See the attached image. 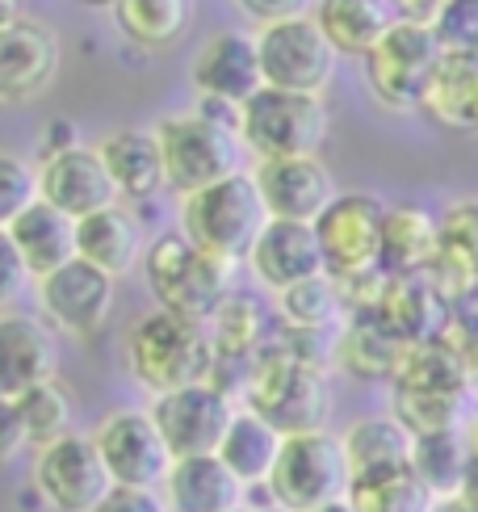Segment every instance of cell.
Returning a JSON list of instances; mask_svg holds the SVG:
<instances>
[{
	"mask_svg": "<svg viewBox=\"0 0 478 512\" xmlns=\"http://www.w3.org/2000/svg\"><path fill=\"white\" fill-rule=\"evenodd\" d=\"M441 252V215L416 206L395 202L386 206L382 223V273L386 277H424Z\"/></svg>",
	"mask_w": 478,
	"mask_h": 512,
	"instance_id": "d4e9b609",
	"label": "cell"
},
{
	"mask_svg": "<svg viewBox=\"0 0 478 512\" xmlns=\"http://www.w3.org/2000/svg\"><path fill=\"white\" fill-rule=\"evenodd\" d=\"M160 500L164 512H235L248 504V487L227 471L219 454H193L172 462Z\"/></svg>",
	"mask_w": 478,
	"mask_h": 512,
	"instance_id": "603a6c76",
	"label": "cell"
},
{
	"mask_svg": "<svg viewBox=\"0 0 478 512\" xmlns=\"http://www.w3.org/2000/svg\"><path fill=\"white\" fill-rule=\"evenodd\" d=\"M441 59H445V47H441L437 30L424 26V21L399 17L361 59L365 89L374 93L382 110L411 114V110H420V93Z\"/></svg>",
	"mask_w": 478,
	"mask_h": 512,
	"instance_id": "8992f818",
	"label": "cell"
},
{
	"mask_svg": "<svg viewBox=\"0 0 478 512\" xmlns=\"http://www.w3.org/2000/svg\"><path fill=\"white\" fill-rule=\"evenodd\" d=\"M235 512H248V504H244V508H235Z\"/></svg>",
	"mask_w": 478,
	"mask_h": 512,
	"instance_id": "f5cc1de1",
	"label": "cell"
},
{
	"mask_svg": "<svg viewBox=\"0 0 478 512\" xmlns=\"http://www.w3.org/2000/svg\"><path fill=\"white\" fill-rule=\"evenodd\" d=\"M17 412H21V429H26V445L38 454V450H47V445L63 441L72 429V420H76V403H72V391L63 387L59 378H47V382H38L34 391H26L17 399Z\"/></svg>",
	"mask_w": 478,
	"mask_h": 512,
	"instance_id": "8d00e7d4",
	"label": "cell"
},
{
	"mask_svg": "<svg viewBox=\"0 0 478 512\" xmlns=\"http://www.w3.org/2000/svg\"><path fill=\"white\" fill-rule=\"evenodd\" d=\"M349 504L357 512H428L432 492L407 466V471H395V475L349 483Z\"/></svg>",
	"mask_w": 478,
	"mask_h": 512,
	"instance_id": "74e56055",
	"label": "cell"
},
{
	"mask_svg": "<svg viewBox=\"0 0 478 512\" xmlns=\"http://www.w3.org/2000/svg\"><path fill=\"white\" fill-rule=\"evenodd\" d=\"M76 5H89V9H114L118 0H76Z\"/></svg>",
	"mask_w": 478,
	"mask_h": 512,
	"instance_id": "f907efd6",
	"label": "cell"
},
{
	"mask_svg": "<svg viewBox=\"0 0 478 512\" xmlns=\"http://www.w3.org/2000/svg\"><path fill=\"white\" fill-rule=\"evenodd\" d=\"M21 450H26V429H21L17 399H5V395H0V466L13 462Z\"/></svg>",
	"mask_w": 478,
	"mask_h": 512,
	"instance_id": "ee69618b",
	"label": "cell"
},
{
	"mask_svg": "<svg viewBox=\"0 0 478 512\" xmlns=\"http://www.w3.org/2000/svg\"><path fill=\"white\" fill-rule=\"evenodd\" d=\"M93 441H97L101 462H105V471H110L114 487L160 492V483L168 479L172 462H177L147 408H118V412H110L93 429Z\"/></svg>",
	"mask_w": 478,
	"mask_h": 512,
	"instance_id": "5bb4252c",
	"label": "cell"
},
{
	"mask_svg": "<svg viewBox=\"0 0 478 512\" xmlns=\"http://www.w3.org/2000/svg\"><path fill=\"white\" fill-rule=\"evenodd\" d=\"M248 512H286V508H277V504L265 496V504H248Z\"/></svg>",
	"mask_w": 478,
	"mask_h": 512,
	"instance_id": "681fc988",
	"label": "cell"
},
{
	"mask_svg": "<svg viewBox=\"0 0 478 512\" xmlns=\"http://www.w3.org/2000/svg\"><path fill=\"white\" fill-rule=\"evenodd\" d=\"M277 298V328L281 332H302V336H336L340 324L349 319L344 311V298L340 286L332 282L328 273L311 277L302 286H290L286 294H273Z\"/></svg>",
	"mask_w": 478,
	"mask_h": 512,
	"instance_id": "836d02e7",
	"label": "cell"
},
{
	"mask_svg": "<svg viewBox=\"0 0 478 512\" xmlns=\"http://www.w3.org/2000/svg\"><path fill=\"white\" fill-rule=\"evenodd\" d=\"M281 437L269 420H260L256 412L239 408L231 429L219 445V458L227 462V471L244 483V487H265L273 466H277V454H281Z\"/></svg>",
	"mask_w": 478,
	"mask_h": 512,
	"instance_id": "d6a6232c",
	"label": "cell"
},
{
	"mask_svg": "<svg viewBox=\"0 0 478 512\" xmlns=\"http://www.w3.org/2000/svg\"><path fill=\"white\" fill-rule=\"evenodd\" d=\"M151 131H156L160 156H164L168 189L177 198H189L198 189H210L235 173H244L239 168V152H244L239 131L231 122L206 114L202 105L189 114H168Z\"/></svg>",
	"mask_w": 478,
	"mask_h": 512,
	"instance_id": "277c9868",
	"label": "cell"
},
{
	"mask_svg": "<svg viewBox=\"0 0 478 512\" xmlns=\"http://www.w3.org/2000/svg\"><path fill=\"white\" fill-rule=\"evenodd\" d=\"M47 378H55V340L47 319L0 311V395L21 399Z\"/></svg>",
	"mask_w": 478,
	"mask_h": 512,
	"instance_id": "44dd1931",
	"label": "cell"
},
{
	"mask_svg": "<svg viewBox=\"0 0 478 512\" xmlns=\"http://www.w3.org/2000/svg\"><path fill=\"white\" fill-rule=\"evenodd\" d=\"M256 55H260V76H265L269 89L302 93V97L328 93V84L336 76V59H340L311 13L256 30Z\"/></svg>",
	"mask_w": 478,
	"mask_h": 512,
	"instance_id": "9c48e42d",
	"label": "cell"
},
{
	"mask_svg": "<svg viewBox=\"0 0 478 512\" xmlns=\"http://www.w3.org/2000/svg\"><path fill=\"white\" fill-rule=\"evenodd\" d=\"M59 34L34 17H13L0 26V101L17 105L38 97L59 72Z\"/></svg>",
	"mask_w": 478,
	"mask_h": 512,
	"instance_id": "ac0fdd59",
	"label": "cell"
},
{
	"mask_svg": "<svg viewBox=\"0 0 478 512\" xmlns=\"http://www.w3.org/2000/svg\"><path fill=\"white\" fill-rule=\"evenodd\" d=\"M34 492L51 512H93L114 492L93 433H68L34 454Z\"/></svg>",
	"mask_w": 478,
	"mask_h": 512,
	"instance_id": "4fadbf2b",
	"label": "cell"
},
{
	"mask_svg": "<svg viewBox=\"0 0 478 512\" xmlns=\"http://www.w3.org/2000/svg\"><path fill=\"white\" fill-rule=\"evenodd\" d=\"M244 408L269 420L281 437L328 429L332 391L319 361L294 353L273 336V345L252 361L244 382Z\"/></svg>",
	"mask_w": 478,
	"mask_h": 512,
	"instance_id": "6da1fadb",
	"label": "cell"
},
{
	"mask_svg": "<svg viewBox=\"0 0 478 512\" xmlns=\"http://www.w3.org/2000/svg\"><path fill=\"white\" fill-rule=\"evenodd\" d=\"M428 512H478V496H470L466 487L462 492H449V496H432Z\"/></svg>",
	"mask_w": 478,
	"mask_h": 512,
	"instance_id": "7dc6e473",
	"label": "cell"
},
{
	"mask_svg": "<svg viewBox=\"0 0 478 512\" xmlns=\"http://www.w3.org/2000/svg\"><path fill=\"white\" fill-rule=\"evenodd\" d=\"M311 512H357V508L349 504V496H344V500H332V504H323V508H311Z\"/></svg>",
	"mask_w": 478,
	"mask_h": 512,
	"instance_id": "c3c4849f",
	"label": "cell"
},
{
	"mask_svg": "<svg viewBox=\"0 0 478 512\" xmlns=\"http://www.w3.org/2000/svg\"><path fill=\"white\" fill-rule=\"evenodd\" d=\"M26 286H34L26 256L17 252L9 231H0V311H13V303L26 294Z\"/></svg>",
	"mask_w": 478,
	"mask_h": 512,
	"instance_id": "b9f144b4",
	"label": "cell"
},
{
	"mask_svg": "<svg viewBox=\"0 0 478 512\" xmlns=\"http://www.w3.org/2000/svg\"><path fill=\"white\" fill-rule=\"evenodd\" d=\"M445 55H478V0H449L432 21Z\"/></svg>",
	"mask_w": 478,
	"mask_h": 512,
	"instance_id": "60d3db41",
	"label": "cell"
},
{
	"mask_svg": "<svg viewBox=\"0 0 478 512\" xmlns=\"http://www.w3.org/2000/svg\"><path fill=\"white\" fill-rule=\"evenodd\" d=\"M143 252H147L143 231L122 202L76 223V256L105 269L110 277H122L135 265H143Z\"/></svg>",
	"mask_w": 478,
	"mask_h": 512,
	"instance_id": "f546056e",
	"label": "cell"
},
{
	"mask_svg": "<svg viewBox=\"0 0 478 512\" xmlns=\"http://www.w3.org/2000/svg\"><path fill=\"white\" fill-rule=\"evenodd\" d=\"M407 345L378 315H349L332 340V361L361 382H395Z\"/></svg>",
	"mask_w": 478,
	"mask_h": 512,
	"instance_id": "4316f807",
	"label": "cell"
},
{
	"mask_svg": "<svg viewBox=\"0 0 478 512\" xmlns=\"http://www.w3.org/2000/svg\"><path fill=\"white\" fill-rule=\"evenodd\" d=\"M93 512H164L160 492H139V487H114Z\"/></svg>",
	"mask_w": 478,
	"mask_h": 512,
	"instance_id": "f6af8a7d",
	"label": "cell"
},
{
	"mask_svg": "<svg viewBox=\"0 0 478 512\" xmlns=\"http://www.w3.org/2000/svg\"><path fill=\"white\" fill-rule=\"evenodd\" d=\"M110 17L126 42L143 51H164L189 26V0H118Z\"/></svg>",
	"mask_w": 478,
	"mask_h": 512,
	"instance_id": "e575fe53",
	"label": "cell"
},
{
	"mask_svg": "<svg viewBox=\"0 0 478 512\" xmlns=\"http://www.w3.org/2000/svg\"><path fill=\"white\" fill-rule=\"evenodd\" d=\"M93 147H97V156H101L105 173H110L122 202H147V198H156L160 189H168L156 131L126 126V131H110Z\"/></svg>",
	"mask_w": 478,
	"mask_h": 512,
	"instance_id": "cb8c5ba5",
	"label": "cell"
},
{
	"mask_svg": "<svg viewBox=\"0 0 478 512\" xmlns=\"http://www.w3.org/2000/svg\"><path fill=\"white\" fill-rule=\"evenodd\" d=\"M445 5H449V0H395V13L403 21H424V26H432Z\"/></svg>",
	"mask_w": 478,
	"mask_h": 512,
	"instance_id": "bcb514c9",
	"label": "cell"
},
{
	"mask_svg": "<svg viewBox=\"0 0 478 512\" xmlns=\"http://www.w3.org/2000/svg\"><path fill=\"white\" fill-rule=\"evenodd\" d=\"M114 290H118V277L80 261V256L34 282L38 315L47 319V328L76 336V340L105 332V324L114 315Z\"/></svg>",
	"mask_w": 478,
	"mask_h": 512,
	"instance_id": "8fae6325",
	"label": "cell"
},
{
	"mask_svg": "<svg viewBox=\"0 0 478 512\" xmlns=\"http://www.w3.org/2000/svg\"><path fill=\"white\" fill-rule=\"evenodd\" d=\"M462 412L466 395L453 391H395V408H390V416H399L411 437L462 429Z\"/></svg>",
	"mask_w": 478,
	"mask_h": 512,
	"instance_id": "f35d334b",
	"label": "cell"
},
{
	"mask_svg": "<svg viewBox=\"0 0 478 512\" xmlns=\"http://www.w3.org/2000/svg\"><path fill=\"white\" fill-rule=\"evenodd\" d=\"M235 9L244 13L256 30H265V26H277V21L307 17L315 9V0H235Z\"/></svg>",
	"mask_w": 478,
	"mask_h": 512,
	"instance_id": "7bdbcfd3",
	"label": "cell"
},
{
	"mask_svg": "<svg viewBox=\"0 0 478 512\" xmlns=\"http://www.w3.org/2000/svg\"><path fill=\"white\" fill-rule=\"evenodd\" d=\"M311 17L328 34L336 55H353V59H365L369 47L399 21L395 0H315Z\"/></svg>",
	"mask_w": 478,
	"mask_h": 512,
	"instance_id": "4dcf8cb0",
	"label": "cell"
},
{
	"mask_svg": "<svg viewBox=\"0 0 478 512\" xmlns=\"http://www.w3.org/2000/svg\"><path fill=\"white\" fill-rule=\"evenodd\" d=\"M349 462L336 433H294L281 441L277 466L265 483V496L286 512H311L349 496Z\"/></svg>",
	"mask_w": 478,
	"mask_h": 512,
	"instance_id": "52a82bcc",
	"label": "cell"
},
{
	"mask_svg": "<svg viewBox=\"0 0 478 512\" xmlns=\"http://www.w3.org/2000/svg\"><path fill=\"white\" fill-rule=\"evenodd\" d=\"M340 445H344V462H349V479L361 483V479L407 471L416 437L407 433V424L399 416H365L340 433Z\"/></svg>",
	"mask_w": 478,
	"mask_h": 512,
	"instance_id": "83f0119b",
	"label": "cell"
},
{
	"mask_svg": "<svg viewBox=\"0 0 478 512\" xmlns=\"http://www.w3.org/2000/svg\"><path fill=\"white\" fill-rule=\"evenodd\" d=\"M382 223L386 202L374 194H336L332 206L315 219L323 269L336 282H353L365 273H382Z\"/></svg>",
	"mask_w": 478,
	"mask_h": 512,
	"instance_id": "30bf717a",
	"label": "cell"
},
{
	"mask_svg": "<svg viewBox=\"0 0 478 512\" xmlns=\"http://www.w3.org/2000/svg\"><path fill=\"white\" fill-rule=\"evenodd\" d=\"M122 361L130 378L156 399L168 391L193 387V382H206L214 370V345L206 324H193L185 315L156 307L130 324L122 340Z\"/></svg>",
	"mask_w": 478,
	"mask_h": 512,
	"instance_id": "7a4b0ae2",
	"label": "cell"
},
{
	"mask_svg": "<svg viewBox=\"0 0 478 512\" xmlns=\"http://www.w3.org/2000/svg\"><path fill=\"white\" fill-rule=\"evenodd\" d=\"M428 122L453 135L478 131V55H445L420 93V110Z\"/></svg>",
	"mask_w": 478,
	"mask_h": 512,
	"instance_id": "f1b7e54d",
	"label": "cell"
},
{
	"mask_svg": "<svg viewBox=\"0 0 478 512\" xmlns=\"http://www.w3.org/2000/svg\"><path fill=\"white\" fill-rule=\"evenodd\" d=\"M38 202V164L0 147V231H9Z\"/></svg>",
	"mask_w": 478,
	"mask_h": 512,
	"instance_id": "ab89813d",
	"label": "cell"
},
{
	"mask_svg": "<svg viewBox=\"0 0 478 512\" xmlns=\"http://www.w3.org/2000/svg\"><path fill=\"white\" fill-rule=\"evenodd\" d=\"M328 135V105L323 97L260 89L239 105V143L256 160L281 156H315V147Z\"/></svg>",
	"mask_w": 478,
	"mask_h": 512,
	"instance_id": "ba28073f",
	"label": "cell"
},
{
	"mask_svg": "<svg viewBox=\"0 0 478 512\" xmlns=\"http://www.w3.org/2000/svg\"><path fill=\"white\" fill-rule=\"evenodd\" d=\"M269 210L260 202V189L252 173H235L210 189L181 198L177 206V231L198 248L223 256V261L239 265L248 261L256 236L265 231Z\"/></svg>",
	"mask_w": 478,
	"mask_h": 512,
	"instance_id": "5b68a950",
	"label": "cell"
},
{
	"mask_svg": "<svg viewBox=\"0 0 478 512\" xmlns=\"http://www.w3.org/2000/svg\"><path fill=\"white\" fill-rule=\"evenodd\" d=\"M424 277L449 307L478 294V198H458L441 210V252Z\"/></svg>",
	"mask_w": 478,
	"mask_h": 512,
	"instance_id": "ffe728a7",
	"label": "cell"
},
{
	"mask_svg": "<svg viewBox=\"0 0 478 512\" xmlns=\"http://www.w3.org/2000/svg\"><path fill=\"white\" fill-rule=\"evenodd\" d=\"M139 269H143L147 294L156 298V307L185 315L193 324H210L214 311H219L235 290L231 286L235 265L198 248L193 240H185L181 231H164V236L151 240Z\"/></svg>",
	"mask_w": 478,
	"mask_h": 512,
	"instance_id": "3957f363",
	"label": "cell"
},
{
	"mask_svg": "<svg viewBox=\"0 0 478 512\" xmlns=\"http://www.w3.org/2000/svg\"><path fill=\"white\" fill-rule=\"evenodd\" d=\"M206 332H210V345H214V370H210V378H219L223 370H235L239 378L248 382L252 361L273 345L269 311L260 307L256 294H244V290H231V298L219 311H214Z\"/></svg>",
	"mask_w": 478,
	"mask_h": 512,
	"instance_id": "7402d4cb",
	"label": "cell"
},
{
	"mask_svg": "<svg viewBox=\"0 0 478 512\" xmlns=\"http://www.w3.org/2000/svg\"><path fill=\"white\" fill-rule=\"evenodd\" d=\"M248 269H252L256 282L273 294H286L290 286H302V282H311V277L328 273L323 269L315 223L269 219L248 252Z\"/></svg>",
	"mask_w": 478,
	"mask_h": 512,
	"instance_id": "d6986e66",
	"label": "cell"
},
{
	"mask_svg": "<svg viewBox=\"0 0 478 512\" xmlns=\"http://www.w3.org/2000/svg\"><path fill=\"white\" fill-rule=\"evenodd\" d=\"M369 315H378L403 345H424V340H437L445 332L449 303L432 290L428 277H386L378 307Z\"/></svg>",
	"mask_w": 478,
	"mask_h": 512,
	"instance_id": "484cf974",
	"label": "cell"
},
{
	"mask_svg": "<svg viewBox=\"0 0 478 512\" xmlns=\"http://www.w3.org/2000/svg\"><path fill=\"white\" fill-rule=\"evenodd\" d=\"M38 198L55 206L59 215H68L72 223L122 202L101 156H97V147H89V143L51 147V152L38 160Z\"/></svg>",
	"mask_w": 478,
	"mask_h": 512,
	"instance_id": "9a60e30c",
	"label": "cell"
},
{
	"mask_svg": "<svg viewBox=\"0 0 478 512\" xmlns=\"http://www.w3.org/2000/svg\"><path fill=\"white\" fill-rule=\"evenodd\" d=\"M260 202H265L269 219L290 223H315L336 198L332 168L319 156H281V160H256L252 168Z\"/></svg>",
	"mask_w": 478,
	"mask_h": 512,
	"instance_id": "e0dca14e",
	"label": "cell"
},
{
	"mask_svg": "<svg viewBox=\"0 0 478 512\" xmlns=\"http://www.w3.org/2000/svg\"><path fill=\"white\" fill-rule=\"evenodd\" d=\"M9 236H13L17 252L26 256L34 282L55 273V269H63L68 261H76V223L68 215H59V210L47 206L42 198L9 227Z\"/></svg>",
	"mask_w": 478,
	"mask_h": 512,
	"instance_id": "1f68e13d",
	"label": "cell"
},
{
	"mask_svg": "<svg viewBox=\"0 0 478 512\" xmlns=\"http://www.w3.org/2000/svg\"><path fill=\"white\" fill-rule=\"evenodd\" d=\"M462 307H478V294H474V298H470V303H462Z\"/></svg>",
	"mask_w": 478,
	"mask_h": 512,
	"instance_id": "816d5d0a",
	"label": "cell"
},
{
	"mask_svg": "<svg viewBox=\"0 0 478 512\" xmlns=\"http://www.w3.org/2000/svg\"><path fill=\"white\" fill-rule=\"evenodd\" d=\"M147 412L156 420L160 437L168 441L172 458H193V454H219L239 403L231 391L214 387L206 378V382H193V387L156 395L147 403Z\"/></svg>",
	"mask_w": 478,
	"mask_h": 512,
	"instance_id": "7c38bea8",
	"label": "cell"
},
{
	"mask_svg": "<svg viewBox=\"0 0 478 512\" xmlns=\"http://www.w3.org/2000/svg\"><path fill=\"white\" fill-rule=\"evenodd\" d=\"M411 471H416V479L428 487L432 496L462 492L466 479H470V450H466L462 429L416 437V450H411Z\"/></svg>",
	"mask_w": 478,
	"mask_h": 512,
	"instance_id": "d590c367",
	"label": "cell"
},
{
	"mask_svg": "<svg viewBox=\"0 0 478 512\" xmlns=\"http://www.w3.org/2000/svg\"><path fill=\"white\" fill-rule=\"evenodd\" d=\"M189 84H193V93L202 97V105L239 110L252 93L265 89L260 55H256V34H244V30L210 34L189 63Z\"/></svg>",
	"mask_w": 478,
	"mask_h": 512,
	"instance_id": "2e32d148",
	"label": "cell"
}]
</instances>
